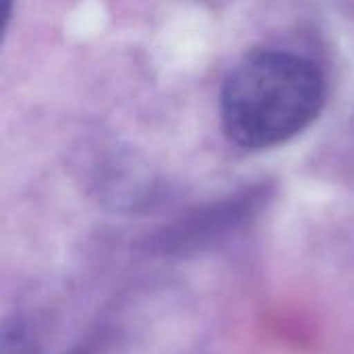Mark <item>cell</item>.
<instances>
[{"label": "cell", "instance_id": "1", "mask_svg": "<svg viewBox=\"0 0 354 354\" xmlns=\"http://www.w3.org/2000/svg\"><path fill=\"white\" fill-rule=\"evenodd\" d=\"M324 97V77L311 60L280 50L251 52L222 87V127L241 147H272L307 129Z\"/></svg>", "mask_w": 354, "mask_h": 354}, {"label": "cell", "instance_id": "2", "mask_svg": "<svg viewBox=\"0 0 354 354\" xmlns=\"http://www.w3.org/2000/svg\"><path fill=\"white\" fill-rule=\"evenodd\" d=\"M0 354H35V344L21 322H6L2 328V351Z\"/></svg>", "mask_w": 354, "mask_h": 354}]
</instances>
